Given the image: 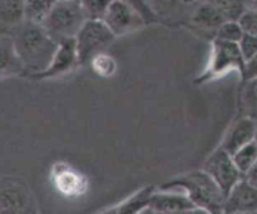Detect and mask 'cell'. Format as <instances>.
<instances>
[{
    "mask_svg": "<svg viewBox=\"0 0 257 214\" xmlns=\"http://www.w3.org/2000/svg\"><path fill=\"white\" fill-rule=\"evenodd\" d=\"M242 103L250 112L257 113V78L243 82Z\"/></svg>",
    "mask_w": 257,
    "mask_h": 214,
    "instance_id": "cb8c5ba5",
    "label": "cell"
},
{
    "mask_svg": "<svg viewBox=\"0 0 257 214\" xmlns=\"http://www.w3.org/2000/svg\"><path fill=\"white\" fill-rule=\"evenodd\" d=\"M238 23L242 27L243 32L257 37V12L245 10L238 18Z\"/></svg>",
    "mask_w": 257,
    "mask_h": 214,
    "instance_id": "484cf974",
    "label": "cell"
},
{
    "mask_svg": "<svg viewBox=\"0 0 257 214\" xmlns=\"http://www.w3.org/2000/svg\"><path fill=\"white\" fill-rule=\"evenodd\" d=\"M156 17H170L173 13L178 12L181 7L186 4L187 0H146Z\"/></svg>",
    "mask_w": 257,
    "mask_h": 214,
    "instance_id": "7402d4cb",
    "label": "cell"
},
{
    "mask_svg": "<svg viewBox=\"0 0 257 214\" xmlns=\"http://www.w3.org/2000/svg\"><path fill=\"white\" fill-rule=\"evenodd\" d=\"M245 10H251V12H257V0H243Z\"/></svg>",
    "mask_w": 257,
    "mask_h": 214,
    "instance_id": "f546056e",
    "label": "cell"
},
{
    "mask_svg": "<svg viewBox=\"0 0 257 214\" xmlns=\"http://www.w3.org/2000/svg\"><path fill=\"white\" fill-rule=\"evenodd\" d=\"M231 214H257V212H252V213H231Z\"/></svg>",
    "mask_w": 257,
    "mask_h": 214,
    "instance_id": "1f68e13d",
    "label": "cell"
},
{
    "mask_svg": "<svg viewBox=\"0 0 257 214\" xmlns=\"http://www.w3.org/2000/svg\"><path fill=\"white\" fill-rule=\"evenodd\" d=\"M221 12L223 13L227 20H238L243 12L245 5L243 0H210Z\"/></svg>",
    "mask_w": 257,
    "mask_h": 214,
    "instance_id": "603a6c76",
    "label": "cell"
},
{
    "mask_svg": "<svg viewBox=\"0 0 257 214\" xmlns=\"http://www.w3.org/2000/svg\"><path fill=\"white\" fill-rule=\"evenodd\" d=\"M257 120L252 115H243L230 125L220 147L231 155L245 145L255 142Z\"/></svg>",
    "mask_w": 257,
    "mask_h": 214,
    "instance_id": "30bf717a",
    "label": "cell"
},
{
    "mask_svg": "<svg viewBox=\"0 0 257 214\" xmlns=\"http://www.w3.org/2000/svg\"><path fill=\"white\" fill-rule=\"evenodd\" d=\"M87 20H103L112 0H79Z\"/></svg>",
    "mask_w": 257,
    "mask_h": 214,
    "instance_id": "ffe728a7",
    "label": "cell"
},
{
    "mask_svg": "<svg viewBox=\"0 0 257 214\" xmlns=\"http://www.w3.org/2000/svg\"><path fill=\"white\" fill-rule=\"evenodd\" d=\"M89 65L92 67V69L94 70V73L97 75L102 78H110L117 73L118 64L117 60L112 57L108 53L103 52L99 53L98 55H95L92 59V62L89 63Z\"/></svg>",
    "mask_w": 257,
    "mask_h": 214,
    "instance_id": "d6986e66",
    "label": "cell"
},
{
    "mask_svg": "<svg viewBox=\"0 0 257 214\" xmlns=\"http://www.w3.org/2000/svg\"><path fill=\"white\" fill-rule=\"evenodd\" d=\"M0 214H37L29 188L18 179H0Z\"/></svg>",
    "mask_w": 257,
    "mask_h": 214,
    "instance_id": "52a82bcc",
    "label": "cell"
},
{
    "mask_svg": "<svg viewBox=\"0 0 257 214\" xmlns=\"http://www.w3.org/2000/svg\"><path fill=\"white\" fill-rule=\"evenodd\" d=\"M24 22V0H0V23L17 28Z\"/></svg>",
    "mask_w": 257,
    "mask_h": 214,
    "instance_id": "e0dca14e",
    "label": "cell"
},
{
    "mask_svg": "<svg viewBox=\"0 0 257 214\" xmlns=\"http://www.w3.org/2000/svg\"><path fill=\"white\" fill-rule=\"evenodd\" d=\"M232 159L236 167L245 177L257 163V143L252 142L238 149L232 154Z\"/></svg>",
    "mask_w": 257,
    "mask_h": 214,
    "instance_id": "ac0fdd59",
    "label": "cell"
},
{
    "mask_svg": "<svg viewBox=\"0 0 257 214\" xmlns=\"http://www.w3.org/2000/svg\"><path fill=\"white\" fill-rule=\"evenodd\" d=\"M77 67H79V59H78L75 40L67 39L58 44V49L53 57L52 62H50L49 67L32 78L40 80L53 79V78L68 74Z\"/></svg>",
    "mask_w": 257,
    "mask_h": 214,
    "instance_id": "9c48e42d",
    "label": "cell"
},
{
    "mask_svg": "<svg viewBox=\"0 0 257 214\" xmlns=\"http://www.w3.org/2000/svg\"><path fill=\"white\" fill-rule=\"evenodd\" d=\"M150 205L156 213H175L196 207L192 200L181 190L155 189L150 198Z\"/></svg>",
    "mask_w": 257,
    "mask_h": 214,
    "instance_id": "7c38bea8",
    "label": "cell"
},
{
    "mask_svg": "<svg viewBox=\"0 0 257 214\" xmlns=\"http://www.w3.org/2000/svg\"><path fill=\"white\" fill-rule=\"evenodd\" d=\"M117 38L103 20H87L74 38L79 65H89L93 58L112 45Z\"/></svg>",
    "mask_w": 257,
    "mask_h": 214,
    "instance_id": "5b68a950",
    "label": "cell"
},
{
    "mask_svg": "<svg viewBox=\"0 0 257 214\" xmlns=\"http://www.w3.org/2000/svg\"><path fill=\"white\" fill-rule=\"evenodd\" d=\"M12 39L24 73H29L30 77L47 69L58 49V43L48 35L42 25L28 22L14 28Z\"/></svg>",
    "mask_w": 257,
    "mask_h": 214,
    "instance_id": "6da1fadb",
    "label": "cell"
},
{
    "mask_svg": "<svg viewBox=\"0 0 257 214\" xmlns=\"http://www.w3.org/2000/svg\"><path fill=\"white\" fill-rule=\"evenodd\" d=\"M243 67L245 59L241 54L238 44L213 38L211 42L210 59L205 70L195 79V84H206L216 79H221L232 72L237 73L241 78Z\"/></svg>",
    "mask_w": 257,
    "mask_h": 214,
    "instance_id": "3957f363",
    "label": "cell"
},
{
    "mask_svg": "<svg viewBox=\"0 0 257 214\" xmlns=\"http://www.w3.org/2000/svg\"><path fill=\"white\" fill-rule=\"evenodd\" d=\"M137 214H157L155 212V210L152 209V208L150 207V205H148V207H146V208H143L142 210H140V212H138Z\"/></svg>",
    "mask_w": 257,
    "mask_h": 214,
    "instance_id": "4dcf8cb0",
    "label": "cell"
},
{
    "mask_svg": "<svg viewBox=\"0 0 257 214\" xmlns=\"http://www.w3.org/2000/svg\"><path fill=\"white\" fill-rule=\"evenodd\" d=\"M257 78V54L253 55L252 58L247 59L245 62V67H243L242 75H241V80L246 82V80L255 79Z\"/></svg>",
    "mask_w": 257,
    "mask_h": 214,
    "instance_id": "4316f807",
    "label": "cell"
},
{
    "mask_svg": "<svg viewBox=\"0 0 257 214\" xmlns=\"http://www.w3.org/2000/svg\"><path fill=\"white\" fill-rule=\"evenodd\" d=\"M245 178L248 180V182L251 183V184L256 185V187H257V163L255 165H253L252 169H251L250 172H248L247 174L245 175Z\"/></svg>",
    "mask_w": 257,
    "mask_h": 214,
    "instance_id": "f1b7e54d",
    "label": "cell"
},
{
    "mask_svg": "<svg viewBox=\"0 0 257 214\" xmlns=\"http://www.w3.org/2000/svg\"><path fill=\"white\" fill-rule=\"evenodd\" d=\"M203 170L215 180L222 189L225 195L243 178L242 173L236 167L232 155L226 152L222 147H217L203 164Z\"/></svg>",
    "mask_w": 257,
    "mask_h": 214,
    "instance_id": "ba28073f",
    "label": "cell"
},
{
    "mask_svg": "<svg viewBox=\"0 0 257 214\" xmlns=\"http://www.w3.org/2000/svg\"><path fill=\"white\" fill-rule=\"evenodd\" d=\"M162 189L181 190L193 204L211 214H222L226 195L217 183L203 169L176 177L161 185Z\"/></svg>",
    "mask_w": 257,
    "mask_h": 214,
    "instance_id": "7a4b0ae2",
    "label": "cell"
},
{
    "mask_svg": "<svg viewBox=\"0 0 257 214\" xmlns=\"http://www.w3.org/2000/svg\"><path fill=\"white\" fill-rule=\"evenodd\" d=\"M103 22L115 38H122L142 29L147 20L130 0H112Z\"/></svg>",
    "mask_w": 257,
    "mask_h": 214,
    "instance_id": "8992f818",
    "label": "cell"
},
{
    "mask_svg": "<svg viewBox=\"0 0 257 214\" xmlns=\"http://www.w3.org/2000/svg\"><path fill=\"white\" fill-rule=\"evenodd\" d=\"M243 34H245V32H243L242 27L240 25L238 20H226L218 28L213 38H217V39L223 40V42L236 43L237 44Z\"/></svg>",
    "mask_w": 257,
    "mask_h": 214,
    "instance_id": "44dd1931",
    "label": "cell"
},
{
    "mask_svg": "<svg viewBox=\"0 0 257 214\" xmlns=\"http://www.w3.org/2000/svg\"><path fill=\"white\" fill-rule=\"evenodd\" d=\"M24 73L15 54L12 37H0V77Z\"/></svg>",
    "mask_w": 257,
    "mask_h": 214,
    "instance_id": "9a60e30c",
    "label": "cell"
},
{
    "mask_svg": "<svg viewBox=\"0 0 257 214\" xmlns=\"http://www.w3.org/2000/svg\"><path fill=\"white\" fill-rule=\"evenodd\" d=\"M257 212V187L245 177L226 195L222 214Z\"/></svg>",
    "mask_w": 257,
    "mask_h": 214,
    "instance_id": "8fae6325",
    "label": "cell"
},
{
    "mask_svg": "<svg viewBox=\"0 0 257 214\" xmlns=\"http://www.w3.org/2000/svg\"><path fill=\"white\" fill-rule=\"evenodd\" d=\"M197 2H208V0H197Z\"/></svg>",
    "mask_w": 257,
    "mask_h": 214,
    "instance_id": "836d02e7",
    "label": "cell"
},
{
    "mask_svg": "<svg viewBox=\"0 0 257 214\" xmlns=\"http://www.w3.org/2000/svg\"><path fill=\"white\" fill-rule=\"evenodd\" d=\"M227 20L223 13L212 2H197L190 14V23L195 28L216 34L218 28Z\"/></svg>",
    "mask_w": 257,
    "mask_h": 214,
    "instance_id": "4fadbf2b",
    "label": "cell"
},
{
    "mask_svg": "<svg viewBox=\"0 0 257 214\" xmlns=\"http://www.w3.org/2000/svg\"><path fill=\"white\" fill-rule=\"evenodd\" d=\"M85 22L79 0H57L42 27L59 44L63 40L74 39Z\"/></svg>",
    "mask_w": 257,
    "mask_h": 214,
    "instance_id": "277c9868",
    "label": "cell"
},
{
    "mask_svg": "<svg viewBox=\"0 0 257 214\" xmlns=\"http://www.w3.org/2000/svg\"><path fill=\"white\" fill-rule=\"evenodd\" d=\"M157 214H211V213L208 212V210L203 209V208L193 207V208H190V209L180 210V212H175V213H157Z\"/></svg>",
    "mask_w": 257,
    "mask_h": 214,
    "instance_id": "83f0119b",
    "label": "cell"
},
{
    "mask_svg": "<svg viewBox=\"0 0 257 214\" xmlns=\"http://www.w3.org/2000/svg\"><path fill=\"white\" fill-rule=\"evenodd\" d=\"M57 0H24V22L42 25Z\"/></svg>",
    "mask_w": 257,
    "mask_h": 214,
    "instance_id": "2e32d148",
    "label": "cell"
},
{
    "mask_svg": "<svg viewBox=\"0 0 257 214\" xmlns=\"http://www.w3.org/2000/svg\"><path fill=\"white\" fill-rule=\"evenodd\" d=\"M156 188L153 185L142 188L141 190L136 192L135 194L131 195L125 200L120 202L119 204L109 208L102 214H137L143 208L148 207L150 204V198L152 193L155 192Z\"/></svg>",
    "mask_w": 257,
    "mask_h": 214,
    "instance_id": "5bb4252c",
    "label": "cell"
},
{
    "mask_svg": "<svg viewBox=\"0 0 257 214\" xmlns=\"http://www.w3.org/2000/svg\"><path fill=\"white\" fill-rule=\"evenodd\" d=\"M256 120H257V118H256ZM255 142L257 143V132H256V138H255Z\"/></svg>",
    "mask_w": 257,
    "mask_h": 214,
    "instance_id": "d6a6232c",
    "label": "cell"
},
{
    "mask_svg": "<svg viewBox=\"0 0 257 214\" xmlns=\"http://www.w3.org/2000/svg\"><path fill=\"white\" fill-rule=\"evenodd\" d=\"M238 48H240V52L242 54L245 62L250 58H252L253 55L257 54V37L252 34H245L242 35L240 42L237 43Z\"/></svg>",
    "mask_w": 257,
    "mask_h": 214,
    "instance_id": "d4e9b609",
    "label": "cell"
}]
</instances>
